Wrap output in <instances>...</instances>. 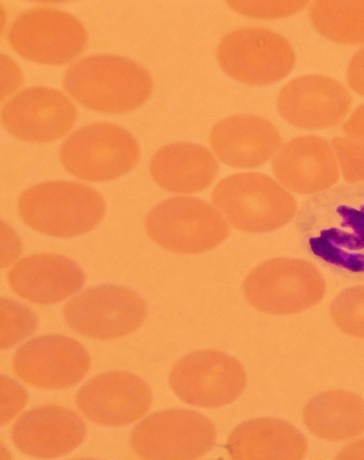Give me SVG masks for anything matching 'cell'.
<instances>
[{
    "label": "cell",
    "mask_w": 364,
    "mask_h": 460,
    "mask_svg": "<svg viewBox=\"0 0 364 460\" xmlns=\"http://www.w3.org/2000/svg\"><path fill=\"white\" fill-rule=\"evenodd\" d=\"M306 246L321 264L364 283V184L345 183L312 195L299 213Z\"/></svg>",
    "instance_id": "cell-1"
},
{
    "label": "cell",
    "mask_w": 364,
    "mask_h": 460,
    "mask_svg": "<svg viewBox=\"0 0 364 460\" xmlns=\"http://www.w3.org/2000/svg\"><path fill=\"white\" fill-rule=\"evenodd\" d=\"M64 87L78 103L95 111L132 110L150 96L149 73L134 61L114 55H96L78 61L64 76Z\"/></svg>",
    "instance_id": "cell-2"
},
{
    "label": "cell",
    "mask_w": 364,
    "mask_h": 460,
    "mask_svg": "<svg viewBox=\"0 0 364 460\" xmlns=\"http://www.w3.org/2000/svg\"><path fill=\"white\" fill-rule=\"evenodd\" d=\"M105 211V202L96 189L74 182L38 183L24 190L18 201L23 222L54 237H72L90 231Z\"/></svg>",
    "instance_id": "cell-3"
},
{
    "label": "cell",
    "mask_w": 364,
    "mask_h": 460,
    "mask_svg": "<svg viewBox=\"0 0 364 460\" xmlns=\"http://www.w3.org/2000/svg\"><path fill=\"white\" fill-rule=\"evenodd\" d=\"M211 200L233 226L252 233L283 226L297 210L294 196L286 188L257 172L224 178L213 189Z\"/></svg>",
    "instance_id": "cell-4"
},
{
    "label": "cell",
    "mask_w": 364,
    "mask_h": 460,
    "mask_svg": "<svg viewBox=\"0 0 364 460\" xmlns=\"http://www.w3.org/2000/svg\"><path fill=\"white\" fill-rule=\"evenodd\" d=\"M243 291L255 309L269 314L290 315L317 305L325 296L326 284L312 262L279 257L255 268L246 277Z\"/></svg>",
    "instance_id": "cell-5"
},
{
    "label": "cell",
    "mask_w": 364,
    "mask_h": 460,
    "mask_svg": "<svg viewBox=\"0 0 364 460\" xmlns=\"http://www.w3.org/2000/svg\"><path fill=\"white\" fill-rule=\"evenodd\" d=\"M145 226L154 242L180 253L210 250L230 232L217 209L203 200L189 197H173L156 205L148 214Z\"/></svg>",
    "instance_id": "cell-6"
},
{
    "label": "cell",
    "mask_w": 364,
    "mask_h": 460,
    "mask_svg": "<svg viewBox=\"0 0 364 460\" xmlns=\"http://www.w3.org/2000/svg\"><path fill=\"white\" fill-rule=\"evenodd\" d=\"M140 156L135 138L119 125L95 122L79 128L63 143L60 159L75 177L101 182L131 170Z\"/></svg>",
    "instance_id": "cell-7"
},
{
    "label": "cell",
    "mask_w": 364,
    "mask_h": 460,
    "mask_svg": "<svg viewBox=\"0 0 364 460\" xmlns=\"http://www.w3.org/2000/svg\"><path fill=\"white\" fill-rule=\"evenodd\" d=\"M218 61L232 78L250 85L282 80L292 70L295 56L289 41L262 27H243L226 34L216 51Z\"/></svg>",
    "instance_id": "cell-8"
},
{
    "label": "cell",
    "mask_w": 364,
    "mask_h": 460,
    "mask_svg": "<svg viewBox=\"0 0 364 460\" xmlns=\"http://www.w3.org/2000/svg\"><path fill=\"white\" fill-rule=\"evenodd\" d=\"M8 39L15 51L28 61L62 65L81 53L87 36L82 23L73 15L58 9L36 7L16 18Z\"/></svg>",
    "instance_id": "cell-9"
},
{
    "label": "cell",
    "mask_w": 364,
    "mask_h": 460,
    "mask_svg": "<svg viewBox=\"0 0 364 460\" xmlns=\"http://www.w3.org/2000/svg\"><path fill=\"white\" fill-rule=\"evenodd\" d=\"M217 437L214 424L204 415L188 409L154 413L133 430L134 452L144 459H197L213 447Z\"/></svg>",
    "instance_id": "cell-10"
},
{
    "label": "cell",
    "mask_w": 364,
    "mask_h": 460,
    "mask_svg": "<svg viewBox=\"0 0 364 460\" xmlns=\"http://www.w3.org/2000/svg\"><path fill=\"white\" fill-rule=\"evenodd\" d=\"M147 313L144 300L124 287L106 284L88 288L63 308L68 324L78 333L97 339L127 335L138 329Z\"/></svg>",
    "instance_id": "cell-11"
},
{
    "label": "cell",
    "mask_w": 364,
    "mask_h": 460,
    "mask_svg": "<svg viewBox=\"0 0 364 460\" xmlns=\"http://www.w3.org/2000/svg\"><path fill=\"white\" fill-rule=\"evenodd\" d=\"M169 384L186 403L212 408L230 404L240 397L245 387L246 375L233 357L206 350L178 361L170 372Z\"/></svg>",
    "instance_id": "cell-12"
},
{
    "label": "cell",
    "mask_w": 364,
    "mask_h": 460,
    "mask_svg": "<svg viewBox=\"0 0 364 460\" xmlns=\"http://www.w3.org/2000/svg\"><path fill=\"white\" fill-rule=\"evenodd\" d=\"M90 367L89 355L77 341L60 335L31 340L16 351L12 362L16 376L41 389L59 390L78 383Z\"/></svg>",
    "instance_id": "cell-13"
},
{
    "label": "cell",
    "mask_w": 364,
    "mask_h": 460,
    "mask_svg": "<svg viewBox=\"0 0 364 460\" xmlns=\"http://www.w3.org/2000/svg\"><path fill=\"white\" fill-rule=\"evenodd\" d=\"M77 110L60 91L36 86L23 90L2 108L4 128L14 137L48 142L64 136L73 126Z\"/></svg>",
    "instance_id": "cell-14"
},
{
    "label": "cell",
    "mask_w": 364,
    "mask_h": 460,
    "mask_svg": "<svg viewBox=\"0 0 364 460\" xmlns=\"http://www.w3.org/2000/svg\"><path fill=\"white\" fill-rule=\"evenodd\" d=\"M351 105L348 90L335 79L321 75L292 79L282 88L277 99L278 110L285 120L313 130L339 125Z\"/></svg>",
    "instance_id": "cell-15"
},
{
    "label": "cell",
    "mask_w": 364,
    "mask_h": 460,
    "mask_svg": "<svg viewBox=\"0 0 364 460\" xmlns=\"http://www.w3.org/2000/svg\"><path fill=\"white\" fill-rule=\"evenodd\" d=\"M81 413L103 426L119 427L143 417L151 404L148 385L138 376L124 372L101 374L87 382L76 394Z\"/></svg>",
    "instance_id": "cell-16"
},
{
    "label": "cell",
    "mask_w": 364,
    "mask_h": 460,
    "mask_svg": "<svg viewBox=\"0 0 364 460\" xmlns=\"http://www.w3.org/2000/svg\"><path fill=\"white\" fill-rule=\"evenodd\" d=\"M273 172L284 188L315 195L335 186L341 170L332 145L316 135H304L285 143L272 160Z\"/></svg>",
    "instance_id": "cell-17"
},
{
    "label": "cell",
    "mask_w": 364,
    "mask_h": 460,
    "mask_svg": "<svg viewBox=\"0 0 364 460\" xmlns=\"http://www.w3.org/2000/svg\"><path fill=\"white\" fill-rule=\"evenodd\" d=\"M86 434L83 420L73 410L44 405L22 414L12 429L16 447L30 456L52 459L77 448Z\"/></svg>",
    "instance_id": "cell-18"
},
{
    "label": "cell",
    "mask_w": 364,
    "mask_h": 460,
    "mask_svg": "<svg viewBox=\"0 0 364 460\" xmlns=\"http://www.w3.org/2000/svg\"><path fill=\"white\" fill-rule=\"evenodd\" d=\"M209 140L220 161L237 168L264 164L282 142L279 132L268 120L252 115H237L220 120L213 127Z\"/></svg>",
    "instance_id": "cell-19"
},
{
    "label": "cell",
    "mask_w": 364,
    "mask_h": 460,
    "mask_svg": "<svg viewBox=\"0 0 364 460\" xmlns=\"http://www.w3.org/2000/svg\"><path fill=\"white\" fill-rule=\"evenodd\" d=\"M13 290L38 304H54L81 288L84 275L74 261L55 253H38L18 261L8 273Z\"/></svg>",
    "instance_id": "cell-20"
},
{
    "label": "cell",
    "mask_w": 364,
    "mask_h": 460,
    "mask_svg": "<svg viewBox=\"0 0 364 460\" xmlns=\"http://www.w3.org/2000/svg\"><path fill=\"white\" fill-rule=\"evenodd\" d=\"M226 449L233 459L294 460L305 456L307 443L289 423L262 417L238 425L229 436Z\"/></svg>",
    "instance_id": "cell-21"
},
{
    "label": "cell",
    "mask_w": 364,
    "mask_h": 460,
    "mask_svg": "<svg viewBox=\"0 0 364 460\" xmlns=\"http://www.w3.org/2000/svg\"><path fill=\"white\" fill-rule=\"evenodd\" d=\"M218 172L213 155L193 143L166 145L155 153L150 164L154 180L163 189L178 194H191L208 188Z\"/></svg>",
    "instance_id": "cell-22"
},
{
    "label": "cell",
    "mask_w": 364,
    "mask_h": 460,
    "mask_svg": "<svg viewBox=\"0 0 364 460\" xmlns=\"http://www.w3.org/2000/svg\"><path fill=\"white\" fill-rule=\"evenodd\" d=\"M303 417L306 428L321 439H350L364 432V401L350 392L328 391L308 402Z\"/></svg>",
    "instance_id": "cell-23"
},
{
    "label": "cell",
    "mask_w": 364,
    "mask_h": 460,
    "mask_svg": "<svg viewBox=\"0 0 364 460\" xmlns=\"http://www.w3.org/2000/svg\"><path fill=\"white\" fill-rule=\"evenodd\" d=\"M309 15L324 36L345 44L364 43V1H316Z\"/></svg>",
    "instance_id": "cell-24"
},
{
    "label": "cell",
    "mask_w": 364,
    "mask_h": 460,
    "mask_svg": "<svg viewBox=\"0 0 364 460\" xmlns=\"http://www.w3.org/2000/svg\"><path fill=\"white\" fill-rule=\"evenodd\" d=\"M330 314L341 331L364 338V283L341 291L331 304Z\"/></svg>",
    "instance_id": "cell-25"
},
{
    "label": "cell",
    "mask_w": 364,
    "mask_h": 460,
    "mask_svg": "<svg viewBox=\"0 0 364 460\" xmlns=\"http://www.w3.org/2000/svg\"><path fill=\"white\" fill-rule=\"evenodd\" d=\"M1 349H8L35 330L37 317L27 306L9 299H1Z\"/></svg>",
    "instance_id": "cell-26"
},
{
    "label": "cell",
    "mask_w": 364,
    "mask_h": 460,
    "mask_svg": "<svg viewBox=\"0 0 364 460\" xmlns=\"http://www.w3.org/2000/svg\"><path fill=\"white\" fill-rule=\"evenodd\" d=\"M331 145L343 177L348 183L364 184V143L336 137Z\"/></svg>",
    "instance_id": "cell-27"
},
{
    "label": "cell",
    "mask_w": 364,
    "mask_h": 460,
    "mask_svg": "<svg viewBox=\"0 0 364 460\" xmlns=\"http://www.w3.org/2000/svg\"><path fill=\"white\" fill-rule=\"evenodd\" d=\"M228 5L240 14L262 19L291 16L301 10L306 1H227Z\"/></svg>",
    "instance_id": "cell-28"
},
{
    "label": "cell",
    "mask_w": 364,
    "mask_h": 460,
    "mask_svg": "<svg viewBox=\"0 0 364 460\" xmlns=\"http://www.w3.org/2000/svg\"><path fill=\"white\" fill-rule=\"evenodd\" d=\"M28 399L25 390L12 379L1 377V424H7L23 408Z\"/></svg>",
    "instance_id": "cell-29"
},
{
    "label": "cell",
    "mask_w": 364,
    "mask_h": 460,
    "mask_svg": "<svg viewBox=\"0 0 364 460\" xmlns=\"http://www.w3.org/2000/svg\"><path fill=\"white\" fill-rule=\"evenodd\" d=\"M1 98L3 101L21 85L23 75L18 66L6 55L1 54Z\"/></svg>",
    "instance_id": "cell-30"
},
{
    "label": "cell",
    "mask_w": 364,
    "mask_h": 460,
    "mask_svg": "<svg viewBox=\"0 0 364 460\" xmlns=\"http://www.w3.org/2000/svg\"><path fill=\"white\" fill-rule=\"evenodd\" d=\"M347 78L351 88L359 95L364 96V48L350 59Z\"/></svg>",
    "instance_id": "cell-31"
},
{
    "label": "cell",
    "mask_w": 364,
    "mask_h": 460,
    "mask_svg": "<svg viewBox=\"0 0 364 460\" xmlns=\"http://www.w3.org/2000/svg\"><path fill=\"white\" fill-rule=\"evenodd\" d=\"M343 130L348 138L364 143V104L355 109Z\"/></svg>",
    "instance_id": "cell-32"
},
{
    "label": "cell",
    "mask_w": 364,
    "mask_h": 460,
    "mask_svg": "<svg viewBox=\"0 0 364 460\" xmlns=\"http://www.w3.org/2000/svg\"><path fill=\"white\" fill-rule=\"evenodd\" d=\"M338 459H364V439L357 441L345 448Z\"/></svg>",
    "instance_id": "cell-33"
}]
</instances>
